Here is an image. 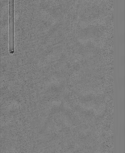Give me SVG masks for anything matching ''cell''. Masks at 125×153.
Wrapping results in <instances>:
<instances>
[{"label": "cell", "mask_w": 125, "mask_h": 153, "mask_svg": "<svg viewBox=\"0 0 125 153\" xmlns=\"http://www.w3.org/2000/svg\"><path fill=\"white\" fill-rule=\"evenodd\" d=\"M14 0H9V52H14Z\"/></svg>", "instance_id": "6da1fadb"}]
</instances>
